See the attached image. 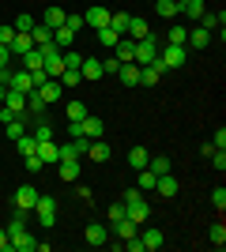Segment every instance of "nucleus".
Segmentation results:
<instances>
[{"instance_id": "obj_18", "label": "nucleus", "mask_w": 226, "mask_h": 252, "mask_svg": "<svg viewBox=\"0 0 226 252\" xmlns=\"http://www.w3.org/2000/svg\"><path fill=\"white\" fill-rule=\"evenodd\" d=\"M57 173H61V181H79V158H61Z\"/></svg>"}, {"instance_id": "obj_56", "label": "nucleus", "mask_w": 226, "mask_h": 252, "mask_svg": "<svg viewBox=\"0 0 226 252\" xmlns=\"http://www.w3.org/2000/svg\"><path fill=\"white\" fill-rule=\"evenodd\" d=\"M8 249H11V237L4 233V226H0V252H8Z\"/></svg>"}, {"instance_id": "obj_41", "label": "nucleus", "mask_w": 226, "mask_h": 252, "mask_svg": "<svg viewBox=\"0 0 226 252\" xmlns=\"http://www.w3.org/2000/svg\"><path fill=\"white\" fill-rule=\"evenodd\" d=\"M15 147H19V155L27 158V155H34V151H38V143H34V136H19V139H15Z\"/></svg>"}, {"instance_id": "obj_34", "label": "nucleus", "mask_w": 226, "mask_h": 252, "mask_svg": "<svg viewBox=\"0 0 226 252\" xmlns=\"http://www.w3.org/2000/svg\"><path fill=\"white\" fill-rule=\"evenodd\" d=\"M147 169L155 173V177H162V173H170V158H166V155H151L147 158Z\"/></svg>"}, {"instance_id": "obj_52", "label": "nucleus", "mask_w": 226, "mask_h": 252, "mask_svg": "<svg viewBox=\"0 0 226 252\" xmlns=\"http://www.w3.org/2000/svg\"><path fill=\"white\" fill-rule=\"evenodd\" d=\"M117 68H121L117 57H106V61H102V75H117Z\"/></svg>"}, {"instance_id": "obj_26", "label": "nucleus", "mask_w": 226, "mask_h": 252, "mask_svg": "<svg viewBox=\"0 0 226 252\" xmlns=\"http://www.w3.org/2000/svg\"><path fill=\"white\" fill-rule=\"evenodd\" d=\"M72 42H75V34L68 31L65 23H61V27H57V31H53V45H57V49H61V53H65V49H72Z\"/></svg>"}, {"instance_id": "obj_50", "label": "nucleus", "mask_w": 226, "mask_h": 252, "mask_svg": "<svg viewBox=\"0 0 226 252\" xmlns=\"http://www.w3.org/2000/svg\"><path fill=\"white\" fill-rule=\"evenodd\" d=\"M15 31H27L31 34V27H34V15H15V23H11Z\"/></svg>"}, {"instance_id": "obj_15", "label": "nucleus", "mask_w": 226, "mask_h": 252, "mask_svg": "<svg viewBox=\"0 0 226 252\" xmlns=\"http://www.w3.org/2000/svg\"><path fill=\"white\" fill-rule=\"evenodd\" d=\"M34 155L42 158L45 166H53V162H61V147H57L53 139H42V143H38V151H34Z\"/></svg>"}, {"instance_id": "obj_55", "label": "nucleus", "mask_w": 226, "mask_h": 252, "mask_svg": "<svg viewBox=\"0 0 226 252\" xmlns=\"http://www.w3.org/2000/svg\"><path fill=\"white\" fill-rule=\"evenodd\" d=\"M211 203H215V207H219V211H223V207H226V189H223V185H219V189H215V192H211Z\"/></svg>"}, {"instance_id": "obj_1", "label": "nucleus", "mask_w": 226, "mask_h": 252, "mask_svg": "<svg viewBox=\"0 0 226 252\" xmlns=\"http://www.w3.org/2000/svg\"><path fill=\"white\" fill-rule=\"evenodd\" d=\"M31 215H38V226H42V230H53L57 226V200L53 196H38Z\"/></svg>"}, {"instance_id": "obj_33", "label": "nucleus", "mask_w": 226, "mask_h": 252, "mask_svg": "<svg viewBox=\"0 0 226 252\" xmlns=\"http://www.w3.org/2000/svg\"><path fill=\"white\" fill-rule=\"evenodd\" d=\"M132 38V42H140V38H147L151 34V27H147V19H129V31H125Z\"/></svg>"}, {"instance_id": "obj_17", "label": "nucleus", "mask_w": 226, "mask_h": 252, "mask_svg": "<svg viewBox=\"0 0 226 252\" xmlns=\"http://www.w3.org/2000/svg\"><path fill=\"white\" fill-rule=\"evenodd\" d=\"M79 75H83V79H102V57H83Z\"/></svg>"}, {"instance_id": "obj_42", "label": "nucleus", "mask_w": 226, "mask_h": 252, "mask_svg": "<svg viewBox=\"0 0 226 252\" xmlns=\"http://www.w3.org/2000/svg\"><path fill=\"white\" fill-rule=\"evenodd\" d=\"M45 72H49V79H57V75L65 72V61H61V53H57V57H49V61H45Z\"/></svg>"}, {"instance_id": "obj_49", "label": "nucleus", "mask_w": 226, "mask_h": 252, "mask_svg": "<svg viewBox=\"0 0 226 252\" xmlns=\"http://www.w3.org/2000/svg\"><path fill=\"white\" fill-rule=\"evenodd\" d=\"M11 38H15V27H8V23H0V45H4V49L11 45Z\"/></svg>"}, {"instance_id": "obj_28", "label": "nucleus", "mask_w": 226, "mask_h": 252, "mask_svg": "<svg viewBox=\"0 0 226 252\" xmlns=\"http://www.w3.org/2000/svg\"><path fill=\"white\" fill-rule=\"evenodd\" d=\"M19 61H23V68H27V72H38V68H45V61H42V49H38V45H34L31 53H23Z\"/></svg>"}, {"instance_id": "obj_10", "label": "nucleus", "mask_w": 226, "mask_h": 252, "mask_svg": "<svg viewBox=\"0 0 226 252\" xmlns=\"http://www.w3.org/2000/svg\"><path fill=\"white\" fill-rule=\"evenodd\" d=\"M117 79H121L125 87H140V64H136V61H125V64L117 68Z\"/></svg>"}, {"instance_id": "obj_31", "label": "nucleus", "mask_w": 226, "mask_h": 252, "mask_svg": "<svg viewBox=\"0 0 226 252\" xmlns=\"http://www.w3.org/2000/svg\"><path fill=\"white\" fill-rule=\"evenodd\" d=\"M27 109H31V113L38 117V121H42V113L49 109V102H45V98L38 94V91H31V94H27Z\"/></svg>"}, {"instance_id": "obj_6", "label": "nucleus", "mask_w": 226, "mask_h": 252, "mask_svg": "<svg viewBox=\"0 0 226 252\" xmlns=\"http://www.w3.org/2000/svg\"><path fill=\"white\" fill-rule=\"evenodd\" d=\"M162 75H166L162 61H155V64H140V87H159Z\"/></svg>"}, {"instance_id": "obj_35", "label": "nucleus", "mask_w": 226, "mask_h": 252, "mask_svg": "<svg viewBox=\"0 0 226 252\" xmlns=\"http://www.w3.org/2000/svg\"><path fill=\"white\" fill-rule=\"evenodd\" d=\"M23 230H27V211H15V215H11V222L4 226V233H8V237H15V233H23Z\"/></svg>"}, {"instance_id": "obj_11", "label": "nucleus", "mask_w": 226, "mask_h": 252, "mask_svg": "<svg viewBox=\"0 0 226 252\" xmlns=\"http://www.w3.org/2000/svg\"><path fill=\"white\" fill-rule=\"evenodd\" d=\"M109 155H113V151H109V143L106 139H91V143H87V158H91V162H109Z\"/></svg>"}, {"instance_id": "obj_19", "label": "nucleus", "mask_w": 226, "mask_h": 252, "mask_svg": "<svg viewBox=\"0 0 226 252\" xmlns=\"http://www.w3.org/2000/svg\"><path fill=\"white\" fill-rule=\"evenodd\" d=\"M113 57H117L121 64H125V61H136V42H132V38H117V45H113Z\"/></svg>"}, {"instance_id": "obj_27", "label": "nucleus", "mask_w": 226, "mask_h": 252, "mask_svg": "<svg viewBox=\"0 0 226 252\" xmlns=\"http://www.w3.org/2000/svg\"><path fill=\"white\" fill-rule=\"evenodd\" d=\"M0 105H8L11 113L19 117L23 109H27V94H19V91H11V87H8V98H4V102H0Z\"/></svg>"}, {"instance_id": "obj_57", "label": "nucleus", "mask_w": 226, "mask_h": 252, "mask_svg": "<svg viewBox=\"0 0 226 252\" xmlns=\"http://www.w3.org/2000/svg\"><path fill=\"white\" fill-rule=\"evenodd\" d=\"M8 61H11V53L4 49V45H0V68H8Z\"/></svg>"}, {"instance_id": "obj_21", "label": "nucleus", "mask_w": 226, "mask_h": 252, "mask_svg": "<svg viewBox=\"0 0 226 252\" xmlns=\"http://www.w3.org/2000/svg\"><path fill=\"white\" fill-rule=\"evenodd\" d=\"M189 42V23H173L166 31V45H185Z\"/></svg>"}, {"instance_id": "obj_36", "label": "nucleus", "mask_w": 226, "mask_h": 252, "mask_svg": "<svg viewBox=\"0 0 226 252\" xmlns=\"http://www.w3.org/2000/svg\"><path fill=\"white\" fill-rule=\"evenodd\" d=\"M136 189H140V192H155V173H151L147 166L136 169Z\"/></svg>"}, {"instance_id": "obj_9", "label": "nucleus", "mask_w": 226, "mask_h": 252, "mask_svg": "<svg viewBox=\"0 0 226 252\" xmlns=\"http://www.w3.org/2000/svg\"><path fill=\"white\" fill-rule=\"evenodd\" d=\"M87 245H95V249H102V245L109 241V230L102 226V222H87V230H83Z\"/></svg>"}, {"instance_id": "obj_46", "label": "nucleus", "mask_w": 226, "mask_h": 252, "mask_svg": "<svg viewBox=\"0 0 226 252\" xmlns=\"http://www.w3.org/2000/svg\"><path fill=\"white\" fill-rule=\"evenodd\" d=\"M211 245H215V249H223V245H226V226H223V222L211 226Z\"/></svg>"}, {"instance_id": "obj_38", "label": "nucleus", "mask_w": 226, "mask_h": 252, "mask_svg": "<svg viewBox=\"0 0 226 252\" xmlns=\"http://www.w3.org/2000/svg\"><path fill=\"white\" fill-rule=\"evenodd\" d=\"M57 79H61V87H65V91H68V87H79V83H83V75H79V68H65V72L57 75Z\"/></svg>"}, {"instance_id": "obj_53", "label": "nucleus", "mask_w": 226, "mask_h": 252, "mask_svg": "<svg viewBox=\"0 0 226 252\" xmlns=\"http://www.w3.org/2000/svg\"><path fill=\"white\" fill-rule=\"evenodd\" d=\"M207 158H211V166H215L219 173H223V169H226V151H211V155H207Z\"/></svg>"}, {"instance_id": "obj_39", "label": "nucleus", "mask_w": 226, "mask_h": 252, "mask_svg": "<svg viewBox=\"0 0 226 252\" xmlns=\"http://www.w3.org/2000/svg\"><path fill=\"white\" fill-rule=\"evenodd\" d=\"M204 0H185L181 4V15H189V19H200V15H204Z\"/></svg>"}, {"instance_id": "obj_23", "label": "nucleus", "mask_w": 226, "mask_h": 252, "mask_svg": "<svg viewBox=\"0 0 226 252\" xmlns=\"http://www.w3.org/2000/svg\"><path fill=\"white\" fill-rule=\"evenodd\" d=\"M185 45H193V49H207L211 45V31H204V27H193L189 31V42Z\"/></svg>"}, {"instance_id": "obj_22", "label": "nucleus", "mask_w": 226, "mask_h": 252, "mask_svg": "<svg viewBox=\"0 0 226 252\" xmlns=\"http://www.w3.org/2000/svg\"><path fill=\"white\" fill-rule=\"evenodd\" d=\"M11 249H19V252H34V249H38V237H34L31 230H23V233H15V237H11Z\"/></svg>"}, {"instance_id": "obj_4", "label": "nucleus", "mask_w": 226, "mask_h": 252, "mask_svg": "<svg viewBox=\"0 0 226 252\" xmlns=\"http://www.w3.org/2000/svg\"><path fill=\"white\" fill-rule=\"evenodd\" d=\"M34 203H38V189H34V185H19V189H15V211H27V215H31Z\"/></svg>"}, {"instance_id": "obj_2", "label": "nucleus", "mask_w": 226, "mask_h": 252, "mask_svg": "<svg viewBox=\"0 0 226 252\" xmlns=\"http://www.w3.org/2000/svg\"><path fill=\"white\" fill-rule=\"evenodd\" d=\"M155 61H159V38L147 34L136 42V64H155Z\"/></svg>"}, {"instance_id": "obj_3", "label": "nucleus", "mask_w": 226, "mask_h": 252, "mask_svg": "<svg viewBox=\"0 0 226 252\" xmlns=\"http://www.w3.org/2000/svg\"><path fill=\"white\" fill-rule=\"evenodd\" d=\"M159 61H162V68H185L189 64V45H166Z\"/></svg>"}, {"instance_id": "obj_12", "label": "nucleus", "mask_w": 226, "mask_h": 252, "mask_svg": "<svg viewBox=\"0 0 226 252\" xmlns=\"http://www.w3.org/2000/svg\"><path fill=\"white\" fill-rule=\"evenodd\" d=\"M34 49V38L27 31H15V38H11V45H8V53L11 57H23V53H31Z\"/></svg>"}, {"instance_id": "obj_13", "label": "nucleus", "mask_w": 226, "mask_h": 252, "mask_svg": "<svg viewBox=\"0 0 226 252\" xmlns=\"http://www.w3.org/2000/svg\"><path fill=\"white\" fill-rule=\"evenodd\" d=\"M125 211H129V219L136 222V226H143V222L151 219V203L147 200H136V203H125Z\"/></svg>"}, {"instance_id": "obj_48", "label": "nucleus", "mask_w": 226, "mask_h": 252, "mask_svg": "<svg viewBox=\"0 0 226 252\" xmlns=\"http://www.w3.org/2000/svg\"><path fill=\"white\" fill-rule=\"evenodd\" d=\"M87 117V105L83 102H68V121H83Z\"/></svg>"}, {"instance_id": "obj_24", "label": "nucleus", "mask_w": 226, "mask_h": 252, "mask_svg": "<svg viewBox=\"0 0 226 252\" xmlns=\"http://www.w3.org/2000/svg\"><path fill=\"white\" fill-rule=\"evenodd\" d=\"M155 11H159V19H177V15H181V4H177V0H155Z\"/></svg>"}, {"instance_id": "obj_25", "label": "nucleus", "mask_w": 226, "mask_h": 252, "mask_svg": "<svg viewBox=\"0 0 226 252\" xmlns=\"http://www.w3.org/2000/svg\"><path fill=\"white\" fill-rule=\"evenodd\" d=\"M113 233H117L121 241H129V237H136V233H140V226H136V222H132L129 215H125L121 222H113Z\"/></svg>"}, {"instance_id": "obj_5", "label": "nucleus", "mask_w": 226, "mask_h": 252, "mask_svg": "<svg viewBox=\"0 0 226 252\" xmlns=\"http://www.w3.org/2000/svg\"><path fill=\"white\" fill-rule=\"evenodd\" d=\"M83 27H95V31L109 27V8H102V4H95V8H87V11H83Z\"/></svg>"}, {"instance_id": "obj_58", "label": "nucleus", "mask_w": 226, "mask_h": 252, "mask_svg": "<svg viewBox=\"0 0 226 252\" xmlns=\"http://www.w3.org/2000/svg\"><path fill=\"white\" fill-rule=\"evenodd\" d=\"M4 98H8V87H4V83H0V102H4Z\"/></svg>"}, {"instance_id": "obj_32", "label": "nucleus", "mask_w": 226, "mask_h": 252, "mask_svg": "<svg viewBox=\"0 0 226 252\" xmlns=\"http://www.w3.org/2000/svg\"><path fill=\"white\" fill-rule=\"evenodd\" d=\"M129 11H109V31H117L121 38H125V31H129Z\"/></svg>"}, {"instance_id": "obj_47", "label": "nucleus", "mask_w": 226, "mask_h": 252, "mask_svg": "<svg viewBox=\"0 0 226 252\" xmlns=\"http://www.w3.org/2000/svg\"><path fill=\"white\" fill-rule=\"evenodd\" d=\"M65 27H68L72 34H79V27H83V15H79V11H68V15H65Z\"/></svg>"}, {"instance_id": "obj_7", "label": "nucleus", "mask_w": 226, "mask_h": 252, "mask_svg": "<svg viewBox=\"0 0 226 252\" xmlns=\"http://www.w3.org/2000/svg\"><path fill=\"white\" fill-rule=\"evenodd\" d=\"M8 87H11V91H19V94H31V91H34V79H31V72H27V68H11Z\"/></svg>"}, {"instance_id": "obj_51", "label": "nucleus", "mask_w": 226, "mask_h": 252, "mask_svg": "<svg viewBox=\"0 0 226 252\" xmlns=\"http://www.w3.org/2000/svg\"><path fill=\"white\" fill-rule=\"evenodd\" d=\"M136 200H143V192L136 189V185H129V189H125V196H121V203H136Z\"/></svg>"}, {"instance_id": "obj_20", "label": "nucleus", "mask_w": 226, "mask_h": 252, "mask_svg": "<svg viewBox=\"0 0 226 252\" xmlns=\"http://www.w3.org/2000/svg\"><path fill=\"white\" fill-rule=\"evenodd\" d=\"M162 241H166V237H162V230H143V233H140L143 252H159V249H162Z\"/></svg>"}, {"instance_id": "obj_29", "label": "nucleus", "mask_w": 226, "mask_h": 252, "mask_svg": "<svg viewBox=\"0 0 226 252\" xmlns=\"http://www.w3.org/2000/svg\"><path fill=\"white\" fill-rule=\"evenodd\" d=\"M4 132H8V139L15 143L19 136H27V121H23V117H11V121H4Z\"/></svg>"}, {"instance_id": "obj_45", "label": "nucleus", "mask_w": 226, "mask_h": 252, "mask_svg": "<svg viewBox=\"0 0 226 252\" xmlns=\"http://www.w3.org/2000/svg\"><path fill=\"white\" fill-rule=\"evenodd\" d=\"M125 215H129V211H125V203H121V200H117V203H109V207H106V219H109V222H121Z\"/></svg>"}, {"instance_id": "obj_30", "label": "nucleus", "mask_w": 226, "mask_h": 252, "mask_svg": "<svg viewBox=\"0 0 226 252\" xmlns=\"http://www.w3.org/2000/svg\"><path fill=\"white\" fill-rule=\"evenodd\" d=\"M65 15H68V11H65V8H57V4H53V8H45L42 23H45V27H49V31H57V27L65 23Z\"/></svg>"}, {"instance_id": "obj_59", "label": "nucleus", "mask_w": 226, "mask_h": 252, "mask_svg": "<svg viewBox=\"0 0 226 252\" xmlns=\"http://www.w3.org/2000/svg\"><path fill=\"white\" fill-rule=\"evenodd\" d=\"M177 4H185V0H177Z\"/></svg>"}, {"instance_id": "obj_8", "label": "nucleus", "mask_w": 226, "mask_h": 252, "mask_svg": "<svg viewBox=\"0 0 226 252\" xmlns=\"http://www.w3.org/2000/svg\"><path fill=\"white\" fill-rule=\"evenodd\" d=\"M177 189H181V185H177V177H173V173H162V177H155V192H159L162 200H173V196H177Z\"/></svg>"}, {"instance_id": "obj_43", "label": "nucleus", "mask_w": 226, "mask_h": 252, "mask_svg": "<svg viewBox=\"0 0 226 252\" xmlns=\"http://www.w3.org/2000/svg\"><path fill=\"white\" fill-rule=\"evenodd\" d=\"M31 136H34V143H42V139H53V128L45 125V121H42V125L34 121V132H31Z\"/></svg>"}, {"instance_id": "obj_37", "label": "nucleus", "mask_w": 226, "mask_h": 252, "mask_svg": "<svg viewBox=\"0 0 226 252\" xmlns=\"http://www.w3.org/2000/svg\"><path fill=\"white\" fill-rule=\"evenodd\" d=\"M147 158H151L147 147H132V151H129V166H132V169H143V166H147Z\"/></svg>"}, {"instance_id": "obj_14", "label": "nucleus", "mask_w": 226, "mask_h": 252, "mask_svg": "<svg viewBox=\"0 0 226 252\" xmlns=\"http://www.w3.org/2000/svg\"><path fill=\"white\" fill-rule=\"evenodd\" d=\"M34 91H38V94L45 98V102L53 105V102H61V94H65V87H61V79H45L42 87H34Z\"/></svg>"}, {"instance_id": "obj_54", "label": "nucleus", "mask_w": 226, "mask_h": 252, "mask_svg": "<svg viewBox=\"0 0 226 252\" xmlns=\"http://www.w3.org/2000/svg\"><path fill=\"white\" fill-rule=\"evenodd\" d=\"M23 162H27V169H31V173H42V166H45V162H42L38 155H27Z\"/></svg>"}, {"instance_id": "obj_40", "label": "nucleus", "mask_w": 226, "mask_h": 252, "mask_svg": "<svg viewBox=\"0 0 226 252\" xmlns=\"http://www.w3.org/2000/svg\"><path fill=\"white\" fill-rule=\"evenodd\" d=\"M117 38H121V34L109 31V27H102V31H98V45H106V49H113V45H117Z\"/></svg>"}, {"instance_id": "obj_44", "label": "nucleus", "mask_w": 226, "mask_h": 252, "mask_svg": "<svg viewBox=\"0 0 226 252\" xmlns=\"http://www.w3.org/2000/svg\"><path fill=\"white\" fill-rule=\"evenodd\" d=\"M61 61H65V68H79V64H83V53L65 49V53H61Z\"/></svg>"}, {"instance_id": "obj_16", "label": "nucleus", "mask_w": 226, "mask_h": 252, "mask_svg": "<svg viewBox=\"0 0 226 252\" xmlns=\"http://www.w3.org/2000/svg\"><path fill=\"white\" fill-rule=\"evenodd\" d=\"M79 128H83V136H87V139H102V132H106V121H98V117L87 113L83 121H79Z\"/></svg>"}]
</instances>
